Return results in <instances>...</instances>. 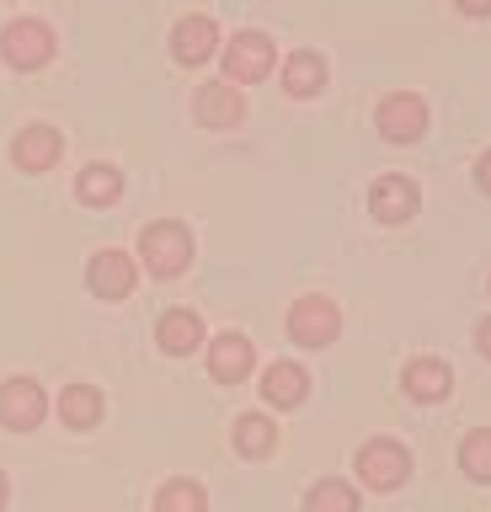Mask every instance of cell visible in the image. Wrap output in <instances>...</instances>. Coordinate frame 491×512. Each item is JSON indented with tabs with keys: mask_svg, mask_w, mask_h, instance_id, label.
Masks as SVG:
<instances>
[{
	"mask_svg": "<svg viewBox=\"0 0 491 512\" xmlns=\"http://www.w3.org/2000/svg\"><path fill=\"white\" fill-rule=\"evenodd\" d=\"M374 123H379V134H385L390 144H411V139L427 134V102H422V96H411V91H395V96L379 102Z\"/></svg>",
	"mask_w": 491,
	"mask_h": 512,
	"instance_id": "obj_5",
	"label": "cell"
},
{
	"mask_svg": "<svg viewBox=\"0 0 491 512\" xmlns=\"http://www.w3.org/2000/svg\"><path fill=\"white\" fill-rule=\"evenodd\" d=\"M139 256H145V267L155 278H177V272H187V262H193V235H187L177 219H161L139 235Z\"/></svg>",
	"mask_w": 491,
	"mask_h": 512,
	"instance_id": "obj_1",
	"label": "cell"
},
{
	"mask_svg": "<svg viewBox=\"0 0 491 512\" xmlns=\"http://www.w3.org/2000/svg\"><path fill=\"white\" fill-rule=\"evenodd\" d=\"M59 416H65V427H75V432L97 427L102 422V395L91 390V384H70V390L59 395Z\"/></svg>",
	"mask_w": 491,
	"mask_h": 512,
	"instance_id": "obj_17",
	"label": "cell"
},
{
	"mask_svg": "<svg viewBox=\"0 0 491 512\" xmlns=\"http://www.w3.org/2000/svg\"><path fill=\"white\" fill-rule=\"evenodd\" d=\"M43 411H49L43 384H33V379H6V384H0V427L27 432V427L43 422Z\"/></svg>",
	"mask_w": 491,
	"mask_h": 512,
	"instance_id": "obj_7",
	"label": "cell"
},
{
	"mask_svg": "<svg viewBox=\"0 0 491 512\" xmlns=\"http://www.w3.org/2000/svg\"><path fill=\"white\" fill-rule=\"evenodd\" d=\"M225 70H230V86H251L273 70V38L267 32H235L225 43Z\"/></svg>",
	"mask_w": 491,
	"mask_h": 512,
	"instance_id": "obj_6",
	"label": "cell"
},
{
	"mask_svg": "<svg viewBox=\"0 0 491 512\" xmlns=\"http://www.w3.org/2000/svg\"><path fill=\"white\" fill-rule=\"evenodd\" d=\"M91 288H97L102 299H123L134 288V256L97 251V256H91Z\"/></svg>",
	"mask_w": 491,
	"mask_h": 512,
	"instance_id": "obj_14",
	"label": "cell"
},
{
	"mask_svg": "<svg viewBox=\"0 0 491 512\" xmlns=\"http://www.w3.org/2000/svg\"><path fill=\"white\" fill-rule=\"evenodd\" d=\"M273 443H278V432L267 416H241L235 422V448H241L246 459H262V454H273Z\"/></svg>",
	"mask_w": 491,
	"mask_h": 512,
	"instance_id": "obj_21",
	"label": "cell"
},
{
	"mask_svg": "<svg viewBox=\"0 0 491 512\" xmlns=\"http://www.w3.org/2000/svg\"><path fill=\"white\" fill-rule=\"evenodd\" d=\"M475 182H481V192H491V150L475 160Z\"/></svg>",
	"mask_w": 491,
	"mask_h": 512,
	"instance_id": "obj_24",
	"label": "cell"
},
{
	"mask_svg": "<svg viewBox=\"0 0 491 512\" xmlns=\"http://www.w3.org/2000/svg\"><path fill=\"white\" fill-rule=\"evenodd\" d=\"M155 512H209V496H203L198 480H166L155 491Z\"/></svg>",
	"mask_w": 491,
	"mask_h": 512,
	"instance_id": "obj_20",
	"label": "cell"
},
{
	"mask_svg": "<svg viewBox=\"0 0 491 512\" xmlns=\"http://www.w3.org/2000/svg\"><path fill=\"white\" fill-rule=\"evenodd\" d=\"M193 112H198L203 128H235L246 118V96H241V86H230V80H209V86H198Z\"/></svg>",
	"mask_w": 491,
	"mask_h": 512,
	"instance_id": "obj_8",
	"label": "cell"
},
{
	"mask_svg": "<svg viewBox=\"0 0 491 512\" xmlns=\"http://www.w3.org/2000/svg\"><path fill=\"white\" fill-rule=\"evenodd\" d=\"M326 86V59L321 54H310V48H299V54H289V64H283V91L289 96H315Z\"/></svg>",
	"mask_w": 491,
	"mask_h": 512,
	"instance_id": "obj_16",
	"label": "cell"
},
{
	"mask_svg": "<svg viewBox=\"0 0 491 512\" xmlns=\"http://www.w3.org/2000/svg\"><path fill=\"white\" fill-rule=\"evenodd\" d=\"M406 475H411V454H406L401 443L374 438V443L358 448V480H363L369 491H395Z\"/></svg>",
	"mask_w": 491,
	"mask_h": 512,
	"instance_id": "obj_2",
	"label": "cell"
},
{
	"mask_svg": "<svg viewBox=\"0 0 491 512\" xmlns=\"http://www.w3.org/2000/svg\"><path fill=\"white\" fill-rule=\"evenodd\" d=\"M465 16H491V0H454Z\"/></svg>",
	"mask_w": 491,
	"mask_h": 512,
	"instance_id": "obj_25",
	"label": "cell"
},
{
	"mask_svg": "<svg viewBox=\"0 0 491 512\" xmlns=\"http://www.w3.org/2000/svg\"><path fill=\"white\" fill-rule=\"evenodd\" d=\"M305 512H358V496H353V486H342V480H321V486L305 496Z\"/></svg>",
	"mask_w": 491,
	"mask_h": 512,
	"instance_id": "obj_22",
	"label": "cell"
},
{
	"mask_svg": "<svg viewBox=\"0 0 491 512\" xmlns=\"http://www.w3.org/2000/svg\"><path fill=\"white\" fill-rule=\"evenodd\" d=\"M214 48H219L214 16H182L177 32H171V54H177V64H209Z\"/></svg>",
	"mask_w": 491,
	"mask_h": 512,
	"instance_id": "obj_10",
	"label": "cell"
},
{
	"mask_svg": "<svg viewBox=\"0 0 491 512\" xmlns=\"http://www.w3.org/2000/svg\"><path fill=\"white\" fill-rule=\"evenodd\" d=\"M75 192H81V203L91 208H107L123 192V171L118 166H86L81 171V182H75Z\"/></svg>",
	"mask_w": 491,
	"mask_h": 512,
	"instance_id": "obj_19",
	"label": "cell"
},
{
	"mask_svg": "<svg viewBox=\"0 0 491 512\" xmlns=\"http://www.w3.org/2000/svg\"><path fill=\"white\" fill-rule=\"evenodd\" d=\"M401 379H406V395L427 400V406H438V400L449 395V384H454V374H449V363H443V358H411Z\"/></svg>",
	"mask_w": 491,
	"mask_h": 512,
	"instance_id": "obj_13",
	"label": "cell"
},
{
	"mask_svg": "<svg viewBox=\"0 0 491 512\" xmlns=\"http://www.w3.org/2000/svg\"><path fill=\"white\" fill-rule=\"evenodd\" d=\"M0 54H6L11 70H38V64L54 59V32L33 22V16H22V22H11L0 32Z\"/></svg>",
	"mask_w": 491,
	"mask_h": 512,
	"instance_id": "obj_4",
	"label": "cell"
},
{
	"mask_svg": "<svg viewBox=\"0 0 491 512\" xmlns=\"http://www.w3.org/2000/svg\"><path fill=\"white\" fill-rule=\"evenodd\" d=\"M155 336H161L166 352H177V358H182V352H193L203 342V320L193 310H171V315H161V331H155Z\"/></svg>",
	"mask_w": 491,
	"mask_h": 512,
	"instance_id": "obj_18",
	"label": "cell"
},
{
	"mask_svg": "<svg viewBox=\"0 0 491 512\" xmlns=\"http://www.w3.org/2000/svg\"><path fill=\"white\" fill-rule=\"evenodd\" d=\"M209 374L219 384H241L251 374V342L241 331H225V336H214V342H209Z\"/></svg>",
	"mask_w": 491,
	"mask_h": 512,
	"instance_id": "obj_11",
	"label": "cell"
},
{
	"mask_svg": "<svg viewBox=\"0 0 491 512\" xmlns=\"http://www.w3.org/2000/svg\"><path fill=\"white\" fill-rule=\"evenodd\" d=\"M475 347H481L486 358H491V320H481V326H475Z\"/></svg>",
	"mask_w": 491,
	"mask_h": 512,
	"instance_id": "obj_26",
	"label": "cell"
},
{
	"mask_svg": "<svg viewBox=\"0 0 491 512\" xmlns=\"http://www.w3.org/2000/svg\"><path fill=\"white\" fill-rule=\"evenodd\" d=\"M262 395L273 400V406L294 411L299 400L310 395V374H305V368H294V363H273V368L262 374Z\"/></svg>",
	"mask_w": 491,
	"mask_h": 512,
	"instance_id": "obj_15",
	"label": "cell"
},
{
	"mask_svg": "<svg viewBox=\"0 0 491 512\" xmlns=\"http://www.w3.org/2000/svg\"><path fill=\"white\" fill-rule=\"evenodd\" d=\"M337 331H342L337 299L310 294V299H299L294 310H289V336H294L299 347H326V342H337Z\"/></svg>",
	"mask_w": 491,
	"mask_h": 512,
	"instance_id": "obj_3",
	"label": "cell"
},
{
	"mask_svg": "<svg viewBox=\"0 0 491 512\" xmlns=\"http://www.w3.org/2000/svg\"><path fill=\"white\" fill-rule=\"evenodd\" d=\"M0 507H6V475H0Z\"/></svg>",
	"mask_w": 491,
	"mask_h": 512,
	"instance_id": "obj_27",
	"label": "cell"
},
{
	"mask_svg": "<svg viewBox=\"0 0 491 512\" xmlns=\"http://www.w3.org/2000/svg\"><path fill=\"white\" fill-rule=\"evenodd\" d=\"M459 464H465L470 480H491V427H475L465 448H459Z\"/></svg>",
	"mask_w": 491,
	"mask_h": 512,
	"instance_id": "obj_23",
	"label": "cell"
},
{
	"mask_svg": "<svg viewBox=\"0 0 491 512\" xmlns=\"http://www.w3.org/2000/svg\"><path fill=\"white\" fill-rule=\"evenodd\" d=\"M417 182L411 176H379L374 192H369V208H374V219L379 224H406L411 214H417Z\"/></svg>",
	"mask_w": 491,
	"mask_h": 512,
	"instance_id": "obj_9",
	"label": "cell"
},
{
	"mask_svg": "<svg viewBox=\"0 0 491 512\" xmlns=\"http://www.w3.org/2000/svg\"><path fill=\"white\" fill-rule=\"evenodd\" d=\"M59 128H49V123H33V128H22L17 134V144H11V155H17V166L22 171H49L54 160H59Z\"/></svg>",
	"mask_w": 491,
	"mask_h": 512,
	"instance_id": "obj_12",
	"label": "cell"
}]
</instances>
